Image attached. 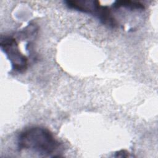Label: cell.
Wrapping results in <instances>:
<instances>
[{"label": "cell", "instance_id": "cell-1", "mask_svg": "<svg viewBox=\"0 0 158 158\" xmlns=\"http://www.w3.org/2000/svg\"><path fill=\"white\" fill-rule=\"evenodd\" d=\"M17 148L19 151H28L41 156L54 157L60 148V143L48 128L33 126L19 133Z\"/></svg>", "mask_w": 158, "mask_h": 158}, {"label": "cell", "instance_id": "cell-2", "mask_svg": "<svg viewBox=\"0 0 158 158\" xmlns=\"http://www.w3.org/2000/svg\"><path fill=\"white\" fill-rule=\"evenodd\" d=\"M65 3L69 9L93 15L103 25L112 28L118 27L110 7L101 5L98 1H66Z\"/></svg>", "mask_w": 158, "mask_h": 158}, {"label": "cell", "instance_id": "cell-3", "mask_svg": "<svg viewBox=\"0 0 158 158\" xmlns=\"http://www.w3.org/2000/svg\"><path fill=\"white\" fill-rule=\"evenodd\" d=\"M0 47L10 61L14 71L23 73L27 69L28 58L20 51L15 38L12 36H2Z\"/></svg>", "mask_w": 158, "mask_h": 158}, {"label": "cell", "instance_id": "cell-4", "mask_svg": "<svg viewBox=\"0 0 158 158\" xmlns=\"http://www.w3.org/2000/svg\"><path fill=\"white\" fill-rule=\"evenodd\" d=\"M112 7L114 9L125 8L131 10H144L145 7L144 4L138 1H133L129 0H119L115 1L113 4Z\"/></svg>", "mask_w": 158, "mask_h": 158}, {"label": "cell", "instance_id": "cell-5", "mask_svg": "<svg viewBox=\"0 0 158 158\" xmlns=\"http://www.w3.org/2000/svg\"><path fill=\"white\" fill-rule=\"evenodd\" d=\"M126 153H128V152L125 150H121L115 153L116 155L115 157H128L129 154H127Z\"/></svg>", "mask_w": 158, "mask_h": 158}]
</instances>
